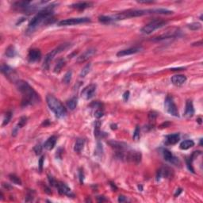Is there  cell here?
Masks as SVG:
<instances>
[{"instance_id":"obj_46","label":"cell","mask_w":203,"mask_h":203,"mask_svg":"<svg viewBox=\"0 0 203 203\" xmlns=\"http://www.w3.org/2000/svg\"><path fill=\"white\" fill-rule=\"evenodd\" d=\"M110 187H112V189H113V190H114V191H116V190H117V189H118V187H116V186H115V184H114V183H113V182H110Z\"/></svg>"},{"instance_id":"obj_12","label":"cell","mask_w":203,"mask_h":203,"mask_svg":"<svg viewBox=\"0 0 203 203\" xmlns=\"http://www.w3.org/2000/svg\"><path fill=\"white\" fill-rule=\"evenodd\" d=\"M108 144L110 146L114 148L117 152H121V151H126V150L129 149L130 148L128 147V145L126 143L119 141H111L108 142Z\"/></svg>"},{"instance_id":"obj_36","label":"cell","mask_w":203,"mask_h":203,"mask_svg":"<svg viewBox=\"0 0 203 203\" xmlns=\"http://www.w3.org/2000/svg\"><path fill=\"white\" fill-rule=\"evenodd\" d=\"M103 115H104V113H103V110L101 109V107L97 108V110H95V112H94V117L96 118H98V119H99V118H101Z\"/></svg>"},{"instance_id":"obj_8","label":"cell","mask_w":203,"mask_h":203,"mask_svg":"<svg viewBox=\"0 0 203 203\" xmlns=\"http://www.w3.org/2000/svg\"><path fill=\"white\" fill-rule=\"evenodd\" d=\"M91 19L88 18H67L62 20L58 22L59 26H74V25L82 24L90 22Z\"/></svg>"},{"instance_id":"obj_31","label":"cell","mask_w":203,"mask_h":203,"mask_svg":"<svg viewBox=\"0 0 203 203\" xmlns=\"http://www.w3.org/2000/svg\"><path fill=\"white\" fill-rule=\"evenodd\" d=\"M188 28L191 30H198L202 28V25L199 22H193L188 25Z\"/></svg>"},{"instance_id":"obj_9","label":"cell","mask_w":203,"mask_h":203,"mask_svg":"<svg viewBox=\"0 0 203 203\" xmlns=\"http://www.w3.org/2000/svg\"><path fill=\"white\" fill-rule=\"evenodd\" d=\"M56 187L58 190V192L62 195H66L67 197H75V194L72 193V190L70 189L69 187H67V185L62 182H56Z\"/></svg>"},{"instance_id":"obj_2","label":"cell","mask_w":203,"mask_h":203,"mask_svg":"<svg viewBox=\"0 0 203 203\" xmlns=\"http://www.w3.org/2000/svg\"><path fill=\"white\" fill-rule=\"evenodd\" d=\"M171 14L173 13V11H169L167 9L158 8V9H148V10H129V11L121 12L117 13L114 16L111 17L112 21H119V20H124L126 18H136V17L144 16L148 14Z\"/></svg>"},{"instance_id":"obj_21","label":"cell","mask_w":203,"mask_h":203,"mask_svg":"<svg viewBox=\"0 0 203 203\" xmlns=\"http://www.w3.org/2000/svg\"><path fill=\"white\" fill-rule=\"evenodd\" d=\"M91 5H92V3H88V2H79V3H74V4L71 5V7L76 9V10H79V11H83V10L90 7Z\"/></svg>"},{"instance_id":"obj_22","label":"cell","mask_w":203,"mask_h":203,"mask_svg":"<svg viewBox=\"0 0 203 203\" xmlns=\"http://www.w3.org/2000/svg\"><path fill=\"white\" fill-rule=\"evenodd\" d=\"M84 144H85V140L83 139V138H78L75 143L74 151L75 152L79 153L83 150V147H84Z\"/></svg>"},{"instance_id":"obj_42","label":"cell","mask_w":203,"mask_h":203,"mask_svg":"<svg viewBox=\"0 0 203 203\" xmlns=\"http://www.w3.org/2000/svg\"><path fill=\"white\" fill-rule=\"evenodd\" d=\"M126 201H127V198L125 196H123V195L119 196V198H118V202H126Z\"/></svg>"},{"instance_id":"obj_27","label":"cell","mask_w":203,"mask_h":203,"mask_svg":"<svg viewBox=\"0 0 203 203\" xmlns=\"http://www.w3.org/2000/svg\"><path fill=\"white\" fill-rule=\"evenodd\" d=\"M67 106L71 110H75V107L77 106V99L76 98H72L70 100L67 102Z\"/></svg>"},{"instance_id":"obj_26","label":"cell","mask_w":203,"mask_h":203,"mask_svg":"<svg viewBox=\"0 0 203 203\" xmlns=\"http://www.w3.org/2000/svg\"><path fill=\"white\" fill-rule=\"evenodd\" d=\"M16 50H15V48H14L13 46H9L8 48L6 49L5 55L7 56V57H9V58H13V57H14V56H16Z\"/></svg>"},{"instance_id":"obj_13","label":"cell","mask_w":203,"mask_h":203,"mask_svg":"<svg viewBox=\"0 0 203 203\" xmlns=\"http://www.w3.org/2000/svg\"><path fill=\"white\" fill-rule=\"evenodd\" d=\"M143 50L142 47H134V48H130L128 49H124V50H121L117 53V56L118 57H121V56H128V55H132V54H135L141 52Z\"/></svg>"},{"instance_id":"obj_48","label":"cell","mask_w":203,"mask_h":203,"mask_svg":"<svg viewBox=\"0 0 203 203\" xmlns=\"http://www.w3.org/2000/svg\"><path fill=\"white\" fill-rule=\"evenodd\" d=\"M197 121H198V122L199 123V124H202V118H198V120H197Z\"/></svg>"},{"instance_id":"obj_35","label":"cell","mask_w":203,"mask_h":203,"mask_svg":"<svg viewBox=\"0 0 203 203\" xmlns=\"http://www.w3.org/2000/svg\"><path fill=\"white\" fill-rule=\"evenodd\" d=\"M35 192L33 190H29L26 194V202H32L34 198Z\"/></svg>"},{"instance_id":"obj_32","label":"cell","mask_w":203,"mask_h":203,"mask_svg":"<svg viewBox=\"0 0 203 203\" xmlns=\"http://www.w3.org/2000/svg\"><path fill=\"white\" fill-rule=\"evenodd\" d=\"M72 71H68V72L65 74V75L64 76V79H63V82L64 83H70V81L72 79Z\"/></svg>"},{"instance_id":"obj_30","label":"cell","mask_w":203,"mask_h":203,"mask_svg":"<svg viewBox=\"0 0 203 203\" xmlns=\"http://www.w3.org/2000/svg\"><path fill=\"white\" fill-rule=\"evenodd\" d=\"M91 64H88L86 65L85 67H83V69H82V71H81L80 72V77L83 78L85 77L86 75L88 74L89 72H90V71H91Z\"/></svg>"},{"instance_id":"obj_49","label":"cell","mask_w":203,"mask_h":203,"mask_svg":"<svg viewBox=\"0 0 203 203\" xmlns=\"http://www.w3.org/2000/svg\"><path fill=\"white\" fill-rule=\"evenodd\" d=\"M138 188H139V190H141V191L143 190V187H142L141 185H139V186H138Z\"/></svg>"},{"instance_id":"obj_44","label":"cell","mask_w":203,"mask_h":203,"mask_svg":"<svg viewBox=\"0 0 203 203\" xmlns=\"http://www.w3.org/2000/svg\"><path fill=\"white\" fill-rule=\"evenodd\" d=\"M182 189H180V188H179V189H177L176 191H175V197H177V196H179L181 193H182Z\"/></svg>"},{"instance_id":"obj_37","label":"cell","mask_w":203,"mask_h":203,"mask_svg":"<svg viewBox=\"0 0 203 203\" xmlns=\"http://www.w3.org/2000/svg\"><path fill=\"white\" fill-rule=\"evenodd\" d=\"M26 122H27L26 117H21V118H20L18 124V126H18V128H22V127L26 124Z\"/></svg>"},{"instance_id":"obj_7","label":"cell","mask_w":203,"mask_h":203,"mask_svg":"<svg viewBox=\"0 0 203 203\" xmlns=\"http://www.w3.org/2000/svg\"><path fill=\"white\" fill-rule=\"evenodd\" d=\"M164 107L167 112L169 114L175 116V117H179V111H178V108H177L176 105L174 102L173 98L170 95H168L166 97L165 101H164Z\"/></svg>"},{"instance_id":"obj_28","label":"cell","mask_w":203,"mask_h":203,"mask_svg":"<svg viewBox=\"0 0 203 203\" xmlns=\"http://www.w3.org/2000/svg\"><path fill=\"white\" fill-rule=\"evenodd\" d=\"M9 179L11 180V182L14 183L16 185H21V180L20 179L19 177H18L16 175H13V174H11L9 175Z\"/></svg>"},{"instance_id":"obj_41","label":"cell","mask_w":203,"mask_h":203,"mask_svg":"<svg viewBox=\"0 0 203 203\" xmlns=\"http://www.w3.org/2000/svg\"><path fill=\"white\" fill-rule=\"evenodd\" d=\"M43 163H44V156H41L40 160H39V170H40V172L42 171Z\"/></svg>"},{"instance_id":"obj_15","label":"cell","mask_w":203,"mask_h":203,"mask_svg":"<svg viewBox=\"0 0 203 203\" xmlns=\"http://www.w3.org/2000/svg\"><path fill=\"white\" fill-rule=\"evenodd\" d=\"M41 57V53L38 48H33L29 52L28 54V59L30 62H37L39 61Z\"/></svg>"},{"instance_id":"obj_14","label":"cell","mask_w":203,"mask_h":203,"mask_svg":"<svg viewBox=\"0 0 203 203\" xmlns=\"http://www.w3.org/2000/svg\"><path fill=\"white\" fill-rule=\"evenodd\" d=\"M95 52H96V50L94 48H91L87 49V50H86L82 55H80L78 57L77 62L78 63H83V62L87 61V60L90 59L91 56H93L94 54L95 53Z\"/></svg>"},{"instance_id":"obj_39","label":"cell","mask_w":203,"mask_h":203,"mask_svg":"<svg viewBox=\"0 0 203 203\" xmlns=\"http://www.w3.org/2000/svg\"><path fill=\"white\" fill-rule=\"evenodd\" d=\"M156 117H157L156 113L153 112V111H152V112H150L149 114H148V118H149L150 121H155Z\"/></svg>"},{"instance_id":"obj_5","label":"cell","mask_w":203,"mask_h":203,"mask_svg":"<svg viewBox=\"0 0 203 203\" xmlns=\"http://www.w3.org/2000/svg\"><path fill=\"white\" fill-rule=\"evenodd\" d=\"M69 46H70V44H68V43H65V44H62V45H59L57 48H56L53 51H51L50 53L47 54L45 57V60H44L43 67H44L45 69L48 70V68H49V65H50L51 61L53 60L54 56H56V55H57V54L60 53L61 52L65 50V49L68 48Z\"/></svg>"},{"instance_id":"obj_19","label":"cell","mask_w":203,"mask_h":203,"mask_svg":"<svg viewBox=\"0 0 203 203\" xmlns=\"http://www.w3.org/2000/svg\"><path fill=\"white\" fill-rule=\"evenodd\" d=\"M194 114V109L193 106V102L191 100H187L186 103V110H185V117L191 118Z\"/></svg>"},{"instance_id":"obj_23","label":"cell","mask_w":203,"mask_h":203,"mask_svg":"<svg viewBox=\"0 0 203 203\" xmlns=\"http://www.w3.org/2000/svg\"><path fill=\"white\" fill-rule=\"evenodd\" d=\"M194 146V142L192 140H186L180 144L179 148L182 150H187Z\"/></svg>"},{"instance_id":"obj_20","label":"cell","mask_w":203,"mask_h":203,"mask_svg":"<svg viewBox=\"0 0 203 203\" xmlns=\"http://www.w3.org/2000/svg\"><path fill=\"white\" fill-rule=\"evenodd\" d=\"M56 136H52L48 138L45 141V143L44 144V148H46L47 150H52L53 149V148L55 147V145L56 144Z\"/></svg>"},{"instance_id":"obj_34","label":"cell","mask_w":203,"mask_h":203,"mask_svg":"<svg viewBox=\"0 0 203 203\" xmlns=\"http://www.w3.org/2000/svg\"><path fill=\"white\" fill-rule=\"evenodd\" d=\"M140 131H141V129H140V127L139 126H136V128H135V130H134V133H133V138L134 141H138V140L140 139V137H141V134H140Z\"/></svg>"},{"instance_id":"obj_29","label":"cell","mask_w":203,"mask_h":203,"mask_svg":"<svg viewBox=\"0 0 203 203\" xmlns=\"http://www.w3.org/2000/svg\"><path fill=\"white\" fill-rule=\"evenodd\" d=\"M103 153V148H102V144L101 143L98 142L97 143V146H96V149L94 151V155L96 156H99L100 157Z\"/></svg>"},{"instance_id":"obj_3","label":"cell","mask_w":203,"mask_h":203,"mask_svg":"<svg viewBox=\"0 0 203 203\" xmlns=\"http://www.w3.org/2000/svg\"><path fill=\"white\" fill-rule=\"evenodd\" d=\"M16 87L22 94V100H21L22 106L34 105L40 102L39 94L27 82L23 80L17 81Z\"/></svg>"},{"instance_id":"obj_11","label":"cell","mask_w":203,"mask_h":203,"mask_svg":"<svg viewBox=\"0 0 203 203\" xmlns=\"http://www.w3.org/2000/svg\"><path fill=\"white\" fill-rule=\"evenodd\" d=\"M163 155L164 160L166 161H168L169 163H172V164H175V165L178 166V164H180V161L177 157H175V155L171 153L169 150L168 149H163Z\"/></svg>"},{"instance_id":"obj_40","label":"cell","mask_w":203,"mask_h":203,"mask_svg":"<svg viewBox=\"0 0 203 203\" xmlns=\"http://www.w3.org/2000/svg\"><path fill=\"white\" fill-rule=\"evenodd\" d=\"M41 151H42V148H41V146H40V144L36 145V146L34 147V152H36V154H37V155H40Z\"/></svg>"},{"instance_id":"obj_17","label":"cell","mask_w":203,"mask_h":203,"mask_svg":"<svg viewBox=\"0 0 203 203\" xmlns=\"http://www.w3.org/2000/svg\"><path fill=\"white\" fill-rule=\"evenodd\" d=\"M180 140V135L179 133L170 134L165 136V144L168 145H173L177 144Z\"/></svg>"},{"instance_id":"obj_43","label":"cell","mask_w":203,"mask_h":203,"mask_svg":"<svg viewBox=\"0 0 203 203\" xmlns=\"http://www.w3.org/2000/svg\"><path fill=\"white\" fill-rule=\"evenodd\" d=\"M128 97H129V92H128V91H126V92H125V94H123V99H124L125 101H127L128 99Z\"/></svg>"},{"instance_id":"obj_38","label":"cell","mask_w":203,"mask_h":203,"mask_svg":"<svg viewBox=\"0 0 203 203\" xmlns=\"http://www.w3.org/2000/svg\"><path fill=\"white\" fill-rule=\"evenodd\" d=\"M79 182L81 184H83V180H84V174H83V171L82 169L79 170Z\"/></svg>"},{"instance_id":"obj_47","label":"cell","mask_w":203,"mask_h":203,"mask_svg":"<svg viewBox=\"0 0 203 203\" xmlns=\"http://www.w3.org/2000/svg\"><path fill=\"white\" fill-rule=\"evenodd\" d=\"M98 201H99V202H104V201H106V199L104 198L103 196H99V198H98Z\"/></svg>"},{"instance_id":"obj_10","label":"cell","mask_w":203,"mask_h":203,"mask_svg":"<svg viewBox=\"0 0 203 203\" xmlns=\"http://www.w3.org/2000/svg\"><path fill=\"white\" fill-rule=\"evenodd\" d=\"M96 91V85L95 84H90V85L87 86L81 93V95L83 99H90L94 96V94Z\"/></svg>"},{"instance_id":"obj_1","label":"cell","mask_w":203,"mask_h":203,"mask_svg":"<svg viewBox=\"0 0 203 203\" xmlns=\"http://www.w3.org/2000/svg\"><path fill=\"white\" fill-rule=\"evenodd\" d=\"M53 7L54 5L51 3L50 5L46 6L41 11H38V13L30 21L26 30L27 33H33L41 25L52 23L54 21Z\"/></svg>"},{"instance_id":"obj_25","label":"cell","mask_w":203,"mask_h":203,"mask_svg":"<svg viewBox=\"0 0 203 203\" xmlns=\"http://www.w3.org/2000/svg\"><path fill=\"white\" fill-rule=\"evenodd\" d=\"M65 65V60L64 59H60L57 60L55 67H54V72L55 73H59L62 70V68L64 67Z\"/></svg>"},{"instance_id":"obj_33","label":"cell","mask_w":203,"mask_h":203,"mask_svg":"<svg viewBox=\"0 0 203 203\" xmlns=\"http://www.w3.org/2000/svg\"><path fill=\"white\" fill-rule=\"evenodd\" d=\"M11 118H12V113L11 112H7L5 114V118L3 119V126L7 125L10 121L11 120Z\"/></svg>"},{"instance_id":"obj_45","label":"cell","mask_w":203,"mask_h":203,"mask_svg":"<svg viewBox=\"0 0 203 203\" xmlns=\"http://www.w3.org/2000/svg\"><path fill=\"white\" fill-rule=\"evenodd\" d=\"M139 3H144V4H149V3H153L154 1H137Z\"/></svg>"},{"instance_id":"obj_16","label":"cell","mask_w":203,"mask_h":203,"mask_svg":"<svg viewBox=\"0 0 203 203\" xmlns=\"http://www.w3.org/2000/svg\"><path fill=\"white\" fill-rule=\"evenodd\" d=\"M171 170L168 168H161L156 174V181H160L162 178H168L171 175Z\"/></svg>"},{"instance_id":"obj_4","label":"cell","mask_w":203,"mask_h":203,"mask_svg":"<svg viewBox=\"0 0 203 203\" xmlns=\"http://www.w3.org/2000/svg\"><path fill=\"white\" fill-rule=\"evenodd\" d=\"M46 102L49 109L55 114L57 118H64L67 114V110L62 104V102L52 94H48L46 97Z\"/></svg>"},{"instance_id":"obj_24","label":"cell","mask_w":203,"mask_h":203,"mask_svg":"<svg viewBox=\"0 0 203 203\" xmlns=\"http://www.w3.org/2000/svg\"><path fill=\"white\" fill-rule=\"evenodd\" d=\"M1 72H2V73L4 74L6 76L9 77V76L13 73V70L12 69L10 66H8V65L2 64V66H1Z\"/></svg>"},{"instance_id":"obj_6","label":"cell","mask_w":203,"mask_h":203,"mask_svg":"<svg viewBox=\"0 0 203 203\" xmlns=\"http://www.w3.org/2000/svg\"><path fill=\"white\" fill-rule=\"evenodd\" d=\"M167 24V21L162 19H155L153 21H150L149 23L147 25H145L141 30V32L144 34H150L152 32H154L155 30L160 29L161 27H163V26H165Z\"/></svg>"},{"instance_id":"obj_18","label":"cell","mask_w":203,"mask_h":203,"mask_svg":"<svg viewBox=\"0 0 203 203\" xmlns=\"http://www.w3.org/2000/svg\"><path fill=\"white\" fill-rule=\"evenodd\" d=\"M171 83L175 86H181L187 81V77L184 75H175L171 79Z\"/></svg>"}]
</instances>
